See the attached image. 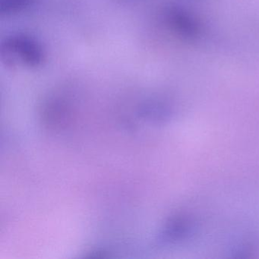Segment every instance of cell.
I'll use <instances>...</instances> for the list:
<instances>
[{
    "label": "cell",
    "instance_id": "cell-1",
    "mask_svg": "<svg viewBox=\"0 0 259 259\" xmlns=\"http://www.w3.org/2000/svg\"><path fill=\"white\" fill-rule=\"evenodd\" d=\"M2 55L7 63L30 68L41 66L45 60V52L40 44L28 36H12L2 45Z\"/></svg>",
    "mask_w": 259,
    "mask_h": 259
},
{
    "label": "cell",
    "instance_id": "cell-3",
    "mask_svg": "<svg viewBox=\"0 0 259 259\" xmlns=\"http://www.w3.org/2000/svg\"><path fill=\"white\" fill-rule=\"evenodd\" d=\"M34 0H1V13L3 15L15 14L28 8Z\"/></svg>",
    "mask_w": 259,
    "mask_h": 259
},
{
    "label": "cell",
    "instance_id": "cell-2",
    "mask_svg": "<svg viewBox=\"0 0 259 259\" xmlns=\"http://www.w3.org/2000/svg\"><path fill=\"white\" fill-rule=\"evenodd\" d=\"M186 220L183 218H175L169 223L165 231L164 239L166 240H174L180 239L182 236H185L189 230Z\"/></svg>",
    "mask_w": 259,
    "mask_h": 259
}]
</instances>
